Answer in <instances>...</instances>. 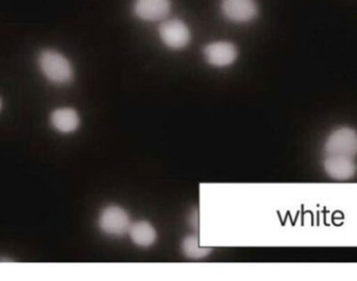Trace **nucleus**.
Masks as SVG:
<instances>
[{
    "label": "nucleus",
    "instance_id": "obj_11",
    "mask_svg": "<svg viewBox=\"0 0 357 281\" xmlns=\"http://www.w3.org/2000/svg\"><path fill=\"white\" fill-rule=\"evenodd\" d=\"M181 251L186 259L191 261H201V259H207L211 255L212 248L202 246L197 234H189L181 242Z\"/></svg>",
    "mask_w": 357,
    "mask_h": 281
},
{
    "label": "nucleus",
    "instance_id": "obj_5",
    "mask_svg": "<svg viewBox=\"0 0 357 281\" xmlns=\"http://www.w3.org/2000/svg\"><path fill=\"white\" fill-rule=\"evenodd\" d=\"M204 58L210 66L226 68L236 62L238 50L230 41L210 42L203 50Z\"/></svg>",
    "mask_w": 357,
    "mask_h": 281
},
{
    "label": "nucleus",
    "instance_id": "obj_3",
    "mask_svg": "<svg viewBox=\"0 0 357 281\" xmlns=\"http://www.w3.org/2000/svg\"><path fill=\"white\" fill-rule=\"evenodd\" d=\"M326 156H344L354 158L357 155V131L350 127L333 130L324 146Z\"/></svg>",
    "mask_w": 357,
    "mask_h": 281
},
{
    "label": "nucleus",
    "instance_id": "obj_12",
    "mask_svg": "<svg viewBox=\"0 0 357 281\" xmlns=\"http://www.w3.org/2000/svg\"><path fill=\"white\" fill-rule=\"evenodd\" d=\"M188 223L189 225L191 226V228L193 229H199V215L197 209H195L192 213L189 215L188 218Z\"/></svg>",
    "mask_w": 357,
    "mask_h": 281
},
{
    "label": "nucleus",
    "instance_id": "obj_6",
    "mask_svg": "<svg viewBox=\"0 0 357 281\" xmlns=\"http://www.w3.org/2000/svg\"><path fill=\"white\" fill-rule=\"evenodd\" d=\"M220 10L228 20L235 23H247L258 15L256 0H222Z\"/></svg>",
    "mask_w": 357,
    "mask_h": 281
},
{
    "label": "nucleus",
    "instance_id": "obj_4",
    "mask_svg": "<svg viewBox=\"0 0 357 281\" xmlns=\"http://www.w3.org/2000/svg\"><path fill=\"white\" fill-rule=\"evenodd\" d=\"M161 41L172 50H181L190 43V29L181 19H167L159 27Z\"/></svg>",
    "mask_w": 357,
    "mask_h": 281
},
{
    "label": "nucleus",
    "instance_id": "obj_7",
    "mask_svg": "<svg viewBox=\"0 0 357 281\" xmlns=\"http://www.w3.org/2000/svg\"><path fill=\"white\" fill-rule=\"evenodd\" d=\"M171 0H135L133 10L144 21L165 20L171 12Z\"/></svg>",
    "mask_w": 357,
    "mask_h": 281
},
{
    "label": "nucleus",
    "instance_id": "obj_13",
    "mask_svg": "<svg viewBox=\"0 0 357 281\" xmlns=\"http://www.w3.org/2000/svg\"><path fill=\"white\" fill-rule=\"evenodd\" d=\"M0 109H1V102H0Z\"/></svg>",
    "mask_w": 357,
    "mask_h": 281
},
{
    "label": "nucleus",
    "instance_id": "obj_8",
    "mask_svg": "<svg viewBox=\"0 0 357 281\" xmlns=\"http://www.w3.org/2000/svg\"><path fill=\"white\" fill-rule=\"evenodd\" d=\"M325 173L331 179L347 181L356 175L357 165L354 158L344 156H326L323 162Z\"/></svg>",
    "mask_w": 357,
    "mask_h": 281
},
{
    "label": "nucleus",
    "instance_id": "obj_2",
    "mask_svg": "<svg viewBox=\"0 0 357 281\" xmlns=\"http://www.w3.org/2000/svg\"><path fill=\"white\" fill-rule=\"evenodd\" d=\"M132 222L131 215L119 205H108L100 211L98 226L105 236L111 238H123L129 234Z\"/></svg>",
    "mask_w": 357,
    "mask_h": 281
},
{
    "label": "nucleus",
    "instance_id": "obj_10",
    "mask_svg": "<svg viewBox=\"0 0 357 281\" xmlns=\"http://www.w3.org/2000/svg\"><path fill=\"white\" fill-rule=\"evenodd\" d=\"M52 127L63 134H70L79 129L81 119L79 113L73 108H60L50 115Z\"/></svg>",
    "mask_w": 357,
    "mask_h": 281
},
{
    "label": "nucleus",
    "instance_id": "obj_1",
    "mask_svg": "<svg viewBox=\"0 0 357 281\" xmlns=\"http://www.w3.org/2000/svg\"><path fill=\"white\" fill-rule=\"evenodd\" d=\"M42 73L54 84L70 83L75 77L70 61L56 50H44L39 56Z\"/></svg>",
    "mask_w": 357,
    "mask_h": 281
},
{
    "label": "nucleus",
    "instance_id": "obj_9",
    "mask_svg": "<svg viewBox=\"0 0 357 281\" xmlns=\"http://www.w3.org/2000/svg\"><path fill=\"white\" fill-rule=\"evenodd\" d=\"M128 234L132 243L139 248H150L154 246L158 240L156 228L146 220L133 222Z\"/></svg>",
    "mask_w": 357,
    "mask_h": 281
}]
</instances>
